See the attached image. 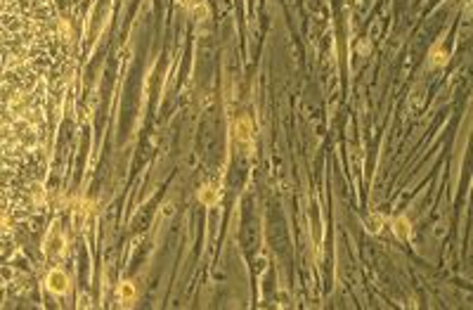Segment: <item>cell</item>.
Returning <instances> with one entry per match:
<instances>
[{"mask_svg":"<svg viewBox=\"0 0 473 310\" xmlns=\"http://www.w3.org/2000/svg\"><path fill=\"white\" fill-rule=\"evenodd\" d=\"M395 232H397V237H400V239H405V237L410 234V223H405V220L400 218V220L395 223Z\"/></svg>","mask_w":473,"mask_h":310,"instance_id":"cell-3","label":"cell"},{"mask_svg":"<svg viewBox=\"0 0 473 310\" xmlns=\"http://www.w3.org/2000/svg\"><path fill=\"white\" fill-rule=\"evenodd\" d=\"M47 284H50V289L57 291V294H64V291L69 289V279H66V275L64 272H50V277H47Z\"/></svg>","mask_w":473,"mask_h":310,"instance_id":"cell-2","label":"cell"},{"mask_svg":"<svg viewBox=\"0 0 473 310\" xmlns=\"http://www.w3.org/2000/svg\"><path fill=\"white\" fill-rule=\"evenodd\" d=\"M118 294H121V298H133V294H135V291H133L130 284H123V287L118 289Z\"/></svg>","mask_w":473,"mask_h":310,"instance_id":"cell-4","label":"cell"},{"mask_svg":"<svg viewBox=\"0 0 473 310\" xmlns=\"http://www.w3.org/2000/svg\"><path fill=\"white\" fill-rule=\"evenodd\" d=\"M5 5V0H0V7ZM10 52V43H7V33H5V19L0 17V116L2 112L15 114L21 104V95H15L10 90V85L15 83V76L10 74V64L12 57H7Z\"/></svg>","mask_w":473,"mask_h":310,"instance_id":"cell-1","label":"cell"}]
</instances>
